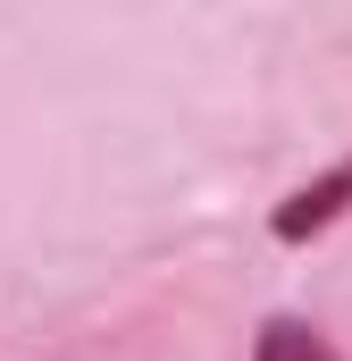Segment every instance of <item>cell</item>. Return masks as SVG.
Segmentation results:
<instances>
[{
    "label": "cell",
    "mask_w": 352,
    "mask_h": 361,
    "mask_svg": "<svg viewBox=\"0 0 352 361\" xmlns=\"http://www.w3.org/2000/svg\"><path fill=\"white\" fill-rule=\"evenodd\" d=\"M344 210H352V160H336L327 177H310L302 193H285V202H277L268 235H277V244H310V235H319V227H336Z\"/></svg>",
    "instance_id": "6da1fadb"
},
{
    "label": "cell",
    "mask_w": 352,
    "mask_h": 361,
    "mask_svg": "<svg viewBox=\"0 0 352 361\" xmlns=\"http://www.w3.org/2000/svg\"><path fill=\"white\" fill-rule=\"evenodd\" d=\"M252 361H344V353H336V336H327V328H310V319L277 311V319H260V336H252Z\"/></svg>",
    "instance_id": "7a4b0ae2"
}]
</instances>
